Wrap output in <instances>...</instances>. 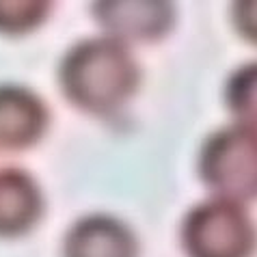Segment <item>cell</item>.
Masks as SVG:
<instances>
[{
    "mask_svg": "<svg viewBox=\"0 0 257 257\" xmlns=\"http://www.w3.org/2000/svg\"><path fill=\"white\" fill-rule=\"evenodd\" d=\"M93 16L108 37L121 41H158L171 31L175 9L171 3H95Z\"/></svg>",
    "mask_w": 257,
    "mask_h": 257,
    "instance_id": "4",
    "label": "cell"
},
{
    "mask_svg": "<svg viewBox=\"0 0 257 257\" xmlns=\"http://www.w3.org/2000/svg\"><path fill=\"white\" fill-rule=\"evenodd\" d=\"M231 20L240 37L257 46V0H240L231 7Z\"/></svg>",
    "mask_w": 257,
    "mask_h": 257,
    "instance_id": "10",
    "label": "cell"
},
{
    "mask_svg": "<svg viewBox=\"0 0 257 257\" xmlns=\"http://www.w3.org/2000/svg\"><path fill=\"white\" fill-rule=\"evenodd\" d=\"M199 175L214 197L235 203L257 199V130L227 125L210 134L199 154Z\"/></svg>",
    "mask_w": 257,
    "mask_h": 257,
    "instance_id": "2",
    "label": "cell"
},
{
    "mask_svg": "<svg viewBox=\"0 0 257 257\" xmlns=\"http://www.w3.org/2000/svg\"><path fill=\"white\" fill-rule=\"evenodd\" d=\"M48 106L35 91L0 84V152L33 147L48 130Z\"/></svg>",
    "mask_w": 257,
    "mask_h": 257,
    "instance_id": "5",
    "label": "cell"
},
{
    "mask_svg": "<svg viewBox=\"0 0 257 257\" xmlns=\"http://www.w3.org/2000/svg\"><path fill=\"white\" fill-rule=\"evenodd\" d=\"M44 214V195L31 173L0 169V238L24 235Z\"/></svg>",
    "mask_w": 257,
    "mask_h": 257,
    "instance_id": "7",
    "label": "cell"
},
{
    "mask_svg": "<svg viewBox=\"0 0 257 257\" xmlns=\"http://www.w3.org/2000/svg\"><path fill=\"white\" fill-rule=\"evenodd\" d=\"M52 3L44 0H20V3H0V33L26 35L44 24Z\"/></svg>",
    "mask_w": 257,
    "mask_h": 257,
    "instance_id": "9",
    "label": "cell"
},
{
    "mask_svg": "<svg viewBox=\"0 0 257 257\" xmlns=\"http://www.w3.org/2000/svg\"><path fill=\"white\" fill-rule=\"evenodd\" d=\"M141 82V69L130 48L112 37L76 44L63 56L59 84L76 108L89 115H110L130 102Z\"/></svg>",
    "mask_w": 257,
    "mask_h": 257,
    "instance_id": "1",
    "label": "cell"
},
{
    "mask_svg": "<svg viewBox=\"0 0 257 257\" xmlns=\"http://www.w3.org/2000/svg\"><path fill=\"white\" fill-rule=\"evenodd\" d=\"M225 102L240 125L257 130V61L238 67L229 76Z\"/></svg>",
    "mask_w": 257,
    "mask_h": 257,
    "instance_id": "8",
    "label": "cell"
},
{
    "mask_svg": "<svg viewBox=\"0 0 257 257\" xmlns=\"http://www.w3.org/2000/svg\"><path fill=\"white\" fill-rule=\"evenodd\" d=\"M182 246L188 257H253L257 227L240 203L214 197L186 214Z\"/></svg>",
    "mask_w": 257,
    "mask_h": 257,
    "instance_id": "3",
    "label": "cell"
},
{
    "mask_svg": "<svg viewBox=\"0 0 257 257\" xmlns=\"http://www.w3.org/2000/svg\"><path fill=\"white\" fill-rule=\"evenodd\" d=\"M63 257H139L132 229L108 214H91L69 227Z\"/></svg>",
    "mask_w": 257,
    "mask_h": 257,
    "instance_id": "6",
    "label": "cell"
}]
</instances>
